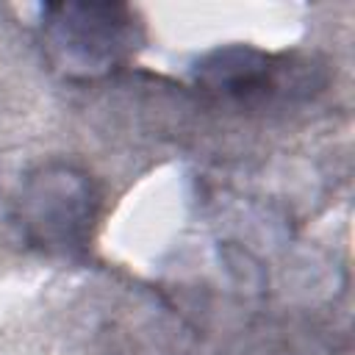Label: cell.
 <instances>
[{"mask_svg": "<svg viewBox=\"0 0 355 355\" xmlns=\"http://www.w3.org/2000/svg\"><path fill=\"white\" fill-rule=\"evenodd\" d=\"M39 39L53 69L72 80H94L125 67L144 42V25L128 3H50Z\"/></svg>", "mask_w": 355, "mask_h": 355, "instance_id": "6da1fadb", "label": "cell"}, {"mask_svg": "<svg viewBox=\"0 0 355 355\" xmlns=\"http://www.w3.org/2000/svg\"><path fill=\"white\" fill-rule=\"evenodd\" d=\"M100 191L72 164H42L25 175L14 202L22 239L53 258H80L94 236Z\"/></svg>", "mask_w": 355, "mask_h": 355, "instance_id": "7a4b0ae2", "label": "cell"}, {"mask_svg": "<svg viewBox=\"0 0 355 355\" xmlns=\"http://www.w3.org/2000/svg\"><path fill=\"white\" fill-rule=\"evenodd\" d=\"M277 67L280 64L272 55L244 44H233L208 53L197 64L194 78L200 86L225 97L252 100L277 86Z\"/></svg>", "mask_w": 355, "mask_h": 355, "instance_id": "3957f363", "label": "cell"}]
</instances>
